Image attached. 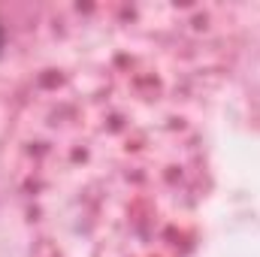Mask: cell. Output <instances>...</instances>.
<instances>
[{
	"label": "cell",
	"instance_id": "cell-1",
	"mask_svg": "<svg viewBox=\"0 0 260 257\" xmlns=\"http://www.w3.org/2000/svg\"><path fill=\"white\" fill-rule=\"evenodd\" d=\"M3 49H6V30H3V24H0V58H3Z\"/></svg>",
	"mask_w": 260,
	"mask_h": 257
}]
</instances>
